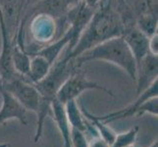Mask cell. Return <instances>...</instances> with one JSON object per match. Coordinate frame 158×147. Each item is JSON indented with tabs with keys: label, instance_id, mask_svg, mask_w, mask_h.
<instances>
[{
	"label": "cell",
	"instance_id": "6da1fadb",
	"mask_svg": "<svg viewBox=\"0 0 158 147\" xmlns=\"http://www.w3.org/2000/svg\"><path fill=\"white\" fill-rule=\"evenodd\" d=\"M125 22L119 13L114 0H101L94 15L81 34L78 42L65 59L71 60L79 57L81 53L100 44L112 37L121 36Z\"/></svg>",
	"mask_w": 158,
	"mask_h": 147
},
{
	"label": "cell",
	"instance_id": "7a4b0ae2",
	"mask_svg": "<svg viewBox=\"0 0 158 147\" xmlns=\"http://www.w3.org/2000/svg\"><path fill=\"white\" fill-rule=\"evenodd\" d=\"M73 60L79 68L91 61L108 62L125 71L132 80H137V62L122 35L103 41Z\"/></svg>",
	"mask_w": 158,
	"mask_h": 147
},
{
	"label": "cell",
	"instance_id": "3957f363",
	"mask_svg": "<svg viewBox=\"0 0 158 147\" xmlns=\"http://www.w3.org/2000/svg\"><path fill=\"white\" fill-rule=\"evenodd\" d=\"M81 0H40L21 16L16 35L24 39L28 21L35 15H47L55 20H64L69 10Z\"/></svg>",
	"mask_w": 158,
	"mask_h": 147
},
{
	"label": "cell",
	"instance_id": "277c9868",
	"mask_svg": "<svg viewBox=\"0 0 158 147\" xmlns=\"http://www.w3.org/2000/svg\"><path fill=\"white\" fill-rule=\"evenodd\" d=\"M78 70H76L64 81L63 84L60 86L59 90L57 91L56 98L63 105L69 100L77 99V97H79L83 92L91 89L100 90L102 92H105L106 94L114 97L113 92L110 89L89 80L83 72H80Z\"/></svg>",
	"mask_w": 158,
	"mask_h": 147
},
{
	"label": "cell",
	"instance_id": "5b68a950",
	"mask_svg": "<svg viewBox=\"0 0 158 147\" xmlns=\"http://www.w3.org/2000/svg\"><path fill=\"white\" fill-rule=\"evenodd\" d=\"M3 88L10 92L27 111L36 113L40 105V95L35 86L26 80L22 76H17L3 84Z\"/></svg>",
	"mask_w": 158,
	"mask_h": 147
},
{
	"label": "cell",
	"instance_id": "8992f818",
	"mask_svg": "<svg viewBox=\"0 0 158 147\" xmlns=\"http://www.w3.org/2000/svg\"><path fill=\"white\" fill-rule=\"evenodd\" d=\"M157 96H158V80H155L148 88L138 95L137 100L134 101L132 104L128 105L127 107H125L119 111L106 114V115L103 116H94V117L105 124H109L118 121V120L126 119L130 117H138L139 109V106L141 105V103L149 99L151 97H157Z\"/></svg>",
	"mask_w": 158,
	"mask_h": 147
},
{
	"label": "cell",
	"instance_id": "52a82bcc",
	"mask_svg": "<svg viewBox=\"0 0 158 147\" xmlns=\"http://www.w3.org/2000/svg\"><path fill=\"white\" fill-rule=\"evenodd\" d=\"M29 21H31V26L30 27L31 36L36 42L47 44L57 39V20L50 16L40 14L31 17Z\"/></svg>",
	"mask_w": 158,
	"mask_h": 147
},
{
	"label": "cell",
	"instance_id": "ba28073f",
	"mask_svg": "<svg viewBox=\"0 0 158 147\" xmlns=\"http://www.w3.org/2000/svg\"><path fill=\"white\" fill-rule=\"evenodd\" d=\"M122 37L129 46L131 52L137 64L143 59L146 54L149 53L148 41L149 37L143 34L137 26L135 25H125Z\"/></svg>",
	"mask_w": 158,
	"mask_h": 147
},
{
	"label": "cell",
	"instance_id": "9c48e42d",
	"mask_svg": "<svg viewBox=\"0 0 158 147\" xmlns=\"http://www.w3.org/2000/svg\"><path fill=\"white\" fill-rule=\"evenodd\" d=\"M158 60L157 56L148 53L137 64V93L138 95L145 90L157 80Z\"/></svg>",
	"mask_w": 158,
	"mask_h": 147
},
{
	"label": "cell",
	"instance_id": "30bf717a",
	"mask_svg": "<svg viewBox=\"0 0 158 147\" xmlns=\"http://www.w3.org/2000/svg\"><path fill=\"white\" fill-rule=\"evenodd\" d=\"M1 95V107H0V125L10 120H18L24 126L27 125V109L16 98L5 90L0 91Z\"/></svg>",
	"mask_w": 158,
	"mask_h": 147
},
{
	"label": "cell",
	"instance_id": "8fae6325",
	"mask_svg": "<svg viewBox=\"0 0 158 147\" xmlns=\"http://www.w3.org/2000/svg\"><path fill=\"white\" fill-rule=\"evenodd\" d=\"M51 65L39 54L31 55V63L29 72L25 76V80L29 83L35 84L44 79L51 69Z\"/></svg>",
	"mask_w": 158,
	"mask_h": 147
},
{
	"label": "cell",
	"instance_id": "7c38bea8",
	"mask_svg": "<svg viewBox=\"0 0 158 147\" xmlns=\"http://www.w3.org/2000/svg\"><path fill=\"white\" fill-rule=\"evenodd\" d=\"M12 63L17 75L25 77L28 74L31 63V55L26 51L23 44L17 40L12 42Z\"/></svg>",
	"mask_w": 158,
	"mask_h": 147
},
{
	"label": "cell",
	"instance_id": "4fadbf2b",
	"mask_svg": "<svg viewBox=\"0 0 158 147\" xmlns=\"http://www.w3.org/2000/svg\"><path fill=\"white\" fill-rule=\"evenodd\" d=\"M64 108L70 127L78 129L85 133L88 130V122L85 121V118L79 108L77 99L69 100L64 104Z\"/></svg>",
	"mask_w": 158,
	"mask_h": 147
},
{
	"label": "cell",
	"instance_id": "5bb4252c",
	"mask_svg": "<svg viewBox=\"0 0 158 147\" xmlns=\"http://www.w3.org/2000/svg\"><path fill=\"white\" fill-rule=\"evenodd\" d=\"M81 113H83L84 117L88 120V121H89L92 126L96 129V132H97V133H98L99 137L104 139L106 142L111 146L114 139H115V137H116L117 133L108 126V124H105V123L99 121V120H97L94 117V115L90 114L88 110H85V108H81Z\"/></svg>",
	"mask_w": 158,
	"mask_h": 147
},
{
	"label": "cell",
	"instance_id": "9a60e30c",
	"mask_svg": "<svg viewBox=\"0 0 158 147\" xmlns=\"http://www.w3.org/2000/svg\"><path fill=\"white\" fill-rule=\"evenodd\" d=\"M139 129V128L137 126L129 129L126 133L116 134V137L110 147H129L134 145L135 139H137Z\"/></svg>",
	"mask_w": 158,
	"mask_h": 147
},
{
	"label": "cell",
	"instance_id": "2e32d148",
	"mask_svg": "<svg viewBox=\"0 0 158 147\" xmlns=\"http://www.w3.org/2000/svg\"><path fill=\"white\" fill-rule=\"evenodd\" d=\"M85 133L78 129L70 128V141L72 147H89V142Z\"/></svg>",
	"mask_w": 158,
	"mask_h": 147
},
{
	"label": "cell",
	"instance_id": "e0dca14e",
	"mask_svg": "<svg viewBox=\"0 0 158 147\" xmlns=\"http://www.w3.org/2000/svg\"><path fill=\"white\" fill-rule=\"evenodd\" d=\"M143 114H151L155 117L158 115V99L157 97H151L141 103L139 109L138 117L143 115Z\"/></svg>",
	"mask_w": 158,
	"mask_h": 147
},
{
	"label": "cell",
	"instance_id": "ac0fdd59",
	"mask_svg": "<svg viewBox=\"0 0 158 147\" xmlns=\"http://www.w3.org/2000/svg\"><path fill=\"white\" fill-rule=\"evenodd\" d=\"M148 50H149V53L153 54V55H155V56L158 55V35H157V32H155L154 35H152L149 37Z\"/></svg>",
	"mask_w": 158,
	"mask_h": 147
},
{
	"label": "cell",
	"instance_id": "d6986e66",
	"mask_svg": "<svg viewBox=\"0 0 158 147\" xmlns=\"http://www.w3.org/2000/svg\"><path fill=\"white\" fill-rule=\"evenodd\" d=\"M89 147H110V145L104 139L97 135L94 138H92V140L89 143Z\"/></svg>",
	"mask_w": 158,
	"mask_h": 147
},
{
	"label": "cell",
	"instance_id": "ffe728a7",
	"mask_svg": "<svg viewBox=\"0 0 158 147\" xmlns=\"http://www.w3.org/2000/svg\"><path fill=\"white\" fill-rule=\"evenodd\" d=\"M40 0H22V7H21V16L23 15L27 10L30 9L32 5H35ZM20 16V18H21Z\"/></svg>",
	"mask_w": 158,
	"mask_h": 147
},
{
	"label": "cell",
	"instance_id": "44dd1931",
	"mask_svg": "<svg viewBox=\"0 0 158 147\" xmlns=\"http://www.w3.org/2000/svg\"><path fill=\"white\" fill-rule=\"evenodd\" d=\"M83 1H84L86 5H88V6H89V7H91V8L96 9L97 6L99 5V3H100L101 0H83Z\"/></svg>",
	"mask_w": 158,
	"mask_h": 147
},
{
	"label": "cell",
	"instance_id": "7402d4cb",
	"mask_svg": "<svg viewBox=\"0 0 158 147\" xmlns=\"http://www.w3.org/2000/svg\"><path fill=\"white\" fill-rule=\"evenodd\" d=\"M148 147H158V141H157V139H155L153 142H152L149 146H148Z\"/></svg>",
	"mask_w": 158,
	"mask_h": 147
},
{
	"label": "cell",
	"instance_id": "603a6c76",
	"mask_svg": "<svg viewBox=\"0 0 158 147\" xmlns=\"http://www.w3.org/2000/svg\"><path fill=\"white\" fill-rule=\"evenodd\" d=\"M3 88V80H2V77L1 75H0V91Z\"/></svg>",
	"mask_w": 158,
	"mask_h": 147
},
{
	"label": "cell",
	"instance_id": "cb8c5ba5",
	"mask_svg": "<svg viewBox=\"0 0 158 147\" xmlns=\"http://www.w3.org/2000/svg\"><path fill=\"white\" fill-rule=\"evenodd\" d=\"M0 147H9V144H7V143H2V144H0Z\"/></svg>",
	"mask_w": 158,
	"mask_h": 147
},
{
	"label": "cell",
	"instance_id": "d4e9b609",
	"mask_svg": "<svg viewBox=\"0 0 158 147\" xmlns=\"http://www.w3.org/2000/svg\"><path fill=\"white\" fill-rule=\"evenodd\" d=\"M21 7H22V0H21Z\"/></svg>",
	"mask_w": 158,
	"mask_h": 147
}]
</instances>
